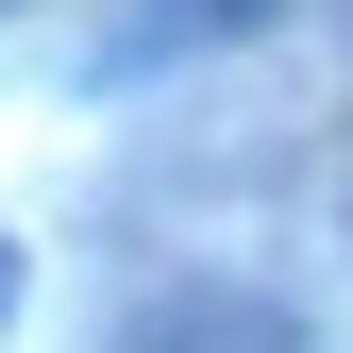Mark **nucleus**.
Masks as SVG:
<instances>
[{
  "label": "nucleus",
  "mask_w": 353,
  "mask_h": 353,
  "mask_svg": "<svg viewBox=\"0 0 353 353\" xmlns=\"http://www.w3.org/2000/svg\"><path fill=\"white\" fill-rule=\"evenodd\" d=\"M135 353H303V336L252 286H168V303H135Z\"/></svg>",
  "instance_id": "obj_1"
},
{
  "label": "nucleus",
  "mask_w": 353,
  "mask_h": 353,
  "mask_svg": "<svg viewBox=\"0 0 353 353\" xmlns=\"http://www.w3.org/2000/svg\"><path fill=\"white\" fill-rule=\"evenodd\" d=\"M270 0H152L135 34H118V68H152V51H202V34H252Z\"/></svg>",
  "instance_id": "obj_2"
},
{
  "label": "nucleus",
  "mask_w": 353,
  "mask_h": 353,
  "mask_svg": "<svg viewBox=\"0 0 353 353\" xmlns=\"http://www.w3.org/2000/svg\"><path fill=\"white\" fill-rule=\"evenodd\" d=\"M0 303H17V270H0Z\"/></svg>",
  "instance_id": "obj_3"
},
{
  "label": "nucleus",
  "mask_w": 353,
  "mask_h": 353,
  "mask_svg": "<svg viewBox=\"0 0 353 353\" xmlns=\"http://www.w3.org/2000/svg\"><path fill=\"white\" fill-rule=\"evenodd\" d=\"M0 17H17V0H0Z\"/></svg>",
  "instance_id": "obj_4"
}]
</instances>
